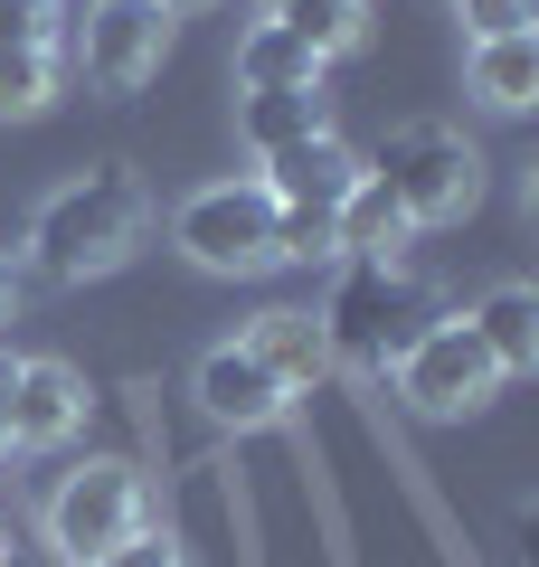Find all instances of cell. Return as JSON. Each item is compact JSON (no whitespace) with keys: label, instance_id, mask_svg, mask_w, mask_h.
<instances>
[{"label":"cell","instance_id":"obj_5","mask_svg":"<svg viewBox=\"0 0 539 567\" xmlns=\"http://www.w3.org/2000/svg\"><path fill=\"white\" fill-rule=\"evenodd\" d=\"M171 246L200 275H265L275 265V199H265V181H209L180 199L171 218Z\"/></svg>","mask_w":539,"mask_h":567},{"label":"cell","instance_id":"obj_10","mask_svg":"<svg viewBox=\"0 0 539 567\" xmlns=\"http://www.w3.org/2000/svg\"><path fill=\"white\" fill-rule=\"evenodd\" d=\"M350 181H359V152L332 142V133H313V142H294V152L265 162V199H275V208H340Z\"/></svg>","mask_w":539,"mask_h":567},{"label":"cell","instance_id":"obj_25","mask_svg":"<svg viewBox=\"0 0 539 567\" xmlns=\"http://www.w3.org/2000/svg\"><path fill=\"white\" fill-rule=\"evenodd\" d=\"M265 10H275V0H265Z\"/></svg>","mask_w":539,"mask_h":567},{"label":"cell","instance_id":"obj_24","mask_svg":"<svg viewBox=\"0 0 539 567\" xmlns=\"http://www.w3.org/2000/svg\"><path fill=\"white\" fill-rule=\"evenodd\" d=\"M161 10H171V20H190V10H209V0H161Z\"/></svg>","mask_w":539,"mask_h":567},{"label":"cell","instance_id":"obj_7","mask_svg":"<svg viewBox=\"0 0 539 567\" xmlns=\"http://www.w3.org/2000/svg\"><path fill=\"white\" fill-rule=\"evenodd\" d=\"M171 58V10L161 0H95L77 29V66L104 85V95H133V85L161 76Z\"/></svg>","mask_w":539,"mask_h":567},{"label":"cell","instance_id":"obj_21","mask_svg":"<svg viewBox=\"0 0 539 567\" xmlns=\"http://www.w3.org/2000/svg\"><path fill=\"white\" fill-rule=\"evenodd\" d=\"M95 567H190V558H180L171 529H133V539H123L114 558H95Z\"/></svg>","mask_w":539,"mask_h":567},{"label":"cell","instance_id":"obj_22","mask_svg":"<svg viewBox=\"0 0 539 567\" xmlns=\"http://www.w3.org/2000/svg\"><path fill=\"white\" fill-rule=\"evenodd\" d=\"M0 322H20V265L0 256Z\"/></svg>","mask_w":539,"mask_h":567},{"label":"cell","instance_id":"obj_3","mask_svg":"<svg viewBox=\"0 0 539 567\" xmlns=\"http://www.w3.org/2000/svg\"><path fill=\"white\" fill-rule=\"evenodd\" d=\"M313 322H322V341H332V369H340V360L388 369V360L426 331V284L407 275V265H350Z\"/></svg>","mask_w":539,"mask_h":567},{"label":"cell","instance_id":"obj_13","mask_svg":"<svg viewBox=\"0 0 539 567\" xmlns=\"http://www.w3.org/2000/svg\"><path fill=\"white\" fill-rule=\"evenodd\" d=\"M417 237L407 227V208L388 199L379 181H369V162H359V181H350V199L332 208V256H350V265H398V246Z\"/></svg>","mask_w":539,"mask_h":567},{"label":"cell","instance_id":"obj_9","mask_svg":"<svg viewBox=\"0 0 539 567\" xmlns=\"http://www.w3.org/2000/svg\"><path fill=\"white\" fill-rule=\"evenodd\" d=\"M246 360L265 369V379L284 388V398H313L322 379H332V341H322V322L313 312H294V303H275V312H256V322H246Z\"/></svg>","mask_w":539,"mask_h":567},{"label":"cell","instance_id":"obj_20","mask_svg":"<svg viewBox=\"0 0 539 567\" xmlns=\"http://www.w3.org/2000/svg\"><path fill=\"white\" fill-rule=\"evenodd\" d=\"M464 10V29H474V48L482 39H520V29L539 20V0H455Z\"/></svg>","mask_w":539,"mask_h":567},{"label":"cell","instance_id":"obj_8","mask_svg":"<svg viewBox=\"0 0 539 567\" xmlns=\"http://www.w3.org/2000/svg\"><path fill=\"white\" fill-rule=\"evenodd\" d=\"M77 425H85V379L67 360H20V379H10V445L58 454Z\"/></svg>","mask_w":539,"mask_h":567},{"label":"cell","instance_id":"obj_4","mask_svg":"<svg viewBox=\"0 0 539 567\" xmlns=\"http://www.w3.org/2000/svg\"><path fill=\"white\" fill-rule=\"evenodd\" d=\"M133 529H152V483H142L133 464H114V454H95L85 473H67V483L48 492V548H58L67 567L114 558Z\"/></svg>","mask_w":539,"mask_h":567},{"label":"cell","instance_id":"obj_1","mask_svg":"<svg viewBox=\"0 0 539 567\" xmlns=\"http://www.w3.org/2000/svg\"><path fill=\"white\" fill-rule=\"evenodd\" d=\"M142 237H152V199H142L133 162H104V171H85V181H67V189L39 199V218H29V265H39L48 284H95V275H114V265H133Z\"/></svg>","mask_w":539,"mask_h":567},{"label":"cell","instance_id":"obj_16","mask_svg":"<svg viewBox=\"0 0 539 567\" xmlns=\"http://www.w3.org/2000/svg\"><path fill=\"white\" fill-rule=\"evenodd\" d=\"M265 20H275L284 39H303L322 66H332V58H350V48L369 39V0H275Z\"/></svg>","mask_w":539,"mask_h":567},{"label":"cell","instance_id":"obj_2","mask_svg":"<svg viewBox=\"0 0 539 567\" xmlns=\"http://www.w3.org/2000/svg\"><path fill=\"white\" fill-rule=\"evenodd\" d=\"M369 181L407 208V227H455L482 208V152L455 133V123H398L379 142Z\"/></svg>","mask_w":539,"mask_h":567},{"label":"cell","instance_id":"obj_23","mask_svg":"<svg viewBox=\"0 0 539 567\" xmlns=\"http://www.w3.org/2000/svg\"><path fill=\"white\" fill-rule=\"evenodd\" d=\"M10 379H20V360L0 350V454H10Z\"/></svg>","mask_w":539,"mask_h":567},{"label":"cell","instance_id":"obj_15","mask_svg":"<svg viewBox=\"0 0 539 567\" xmlns=\"http://www.w3.org/2000/svg\"><path fill=\"white\" fill-rule=\"evenodd\" d=\"M464 85H474L482 114H530V104H539V29H520V39H482L474 66H464Z\"/></svg>","mask_w":539,"mask_h":567},{"label":"cell","instance_id":"obj_17","mask_svg":"<svg viewBox=\"0 0 539 567\" xmlns=\"http://www.w3.org/2000/svg\"><path fill=\"white\" fill-rule=\"evenodd\" d=\"M237 123H246V142H256L265 162L294 152V142H313V133H332V123H322V95H246Z\"/></svg>","mask_w":539,"mask_h":567},{"label":"cell","instance_id":"obj_26","mask_svg":"<svg viewBox=\"0 0 539 567\" xmlns=\"http://www.w3.org/2000/svg\"><path fill=\"white\" fill-rule=\"evenodd\" d=\"M0 548H10V539H0Z\"/></svg>","mask_w":539,"mask_h":567},{"label":"cell","instance_id":"obj_11","mask_svg":"<svg viewBox=\"0 0 539 567\" xmlns=\"http://www.w3.org/2000/svg\"><path fill=\"white\" fill-rule=\"evenodd\" d=\"M464 331L482 341L492 379H530V369H539V293H530V284H492V293L464 312Z\"/></svg>","mask_w":539,"mask_h":567},{"label":"cell","instance_id":"obj_18","mask_svg":"<svg viewBox=\"0 0 539 567\" xmlns=\"http://www.w3.org/2000/svg\"><path fill=\"white\" fill-rule=\"evenodd\" d=\"M58 104V48H0V114H48Z\"/></svg>","mask_w":539,"mask_h":567},{"label":"cell","instance_id":"obj_14","mask_svg":"<svg viewBox=\"0 0 539 567\" xmlns=\"http://www.w3.org/2000/svg\"><path fill=\"white\" fill-rule=\"evenodd\" d=\"M237 95H322V58L303 39H284L275 20H256L237 39Z\"/></svg>","mask_w":539,"mask_h":567},{"label":"cell","instance_id":"obj_6","mask_svg":"<svg viewBox=\"0 0 539 567\" xmlns=\"http://www.w3.org/2000/svg\"><path fill=\"white\" fill-rule=\"evenodd\" d=\"M388 369H398V398L417 406V416H474V406L501 388L492 360H482V341L464 322H426Z\"/></svg>","mask_w":539,"mask_h":567},{"label":"cell","instance_id":"obj_12","mask_svg":"<svg viewBox=\"0 0 539 567\" xmlns=\"http://www.w3.org/2000/svg\"><path fill=\"white\" fill-rule=\"evenodd\" d=\"M190 388H200V406H209L218 425H237V435H246V425H275V416H284V388L265 379V369L246 360L237 341H218V350H209Z\"/></svg>","mask_w":539,"mask_h":567},{"label":"cell","instance_id":"obj_19","mask_svg":"<svg viewBox=\"0 0 539 567\" xmlns=\"http://www.w3.org/2000/svg\"><path fill=\"white\" fill-rule=\"evenodd\" d=\"M67 10L58 0H0V48H58Z\"/></svg>","mask_w":539,"mask_h":567}]
</instances>
